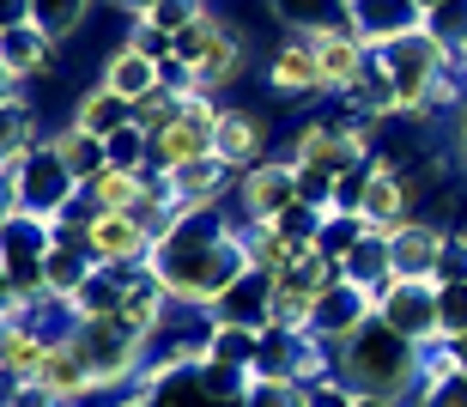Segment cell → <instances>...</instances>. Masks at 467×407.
<instances>
[{
  "label": "cell",
  "mask_w": 467,
  "mask_h": 407,
  "mask_svg": "<svg viewBox=\"0 0 467 407\" xmlns=\"http://www.w3.org/2000/svg\"><path fill=\"white\" fill-rule=\"evenodd\" d=\"M146 267H152L158 286L171 292V304H201V310H213L255 262H249L243 225H219L213 207H201V213H182V219L158 237Z\"/></svg>",
  "instance_id": "1"
},
{
  "label": "cell",
  "mask_w": 467,
  "mask_h": 407,
  "mask_svg": "<svg viewBox=\"0 0 467 407\" xmlns=\"http://www.w3.org/2000/svg\"><path fill=\"white\" fill-rule=\"evenodd\" d=\"M334 383H347L352 395H382V402H413L425 383V359L431 347H413L407 335H395L382 317H370L358 335H347L340 347H328Z\"/></svg>",
  "instance_id": "2"
},
{
  "label": "cell",
  "mask_w": 467,
  "mask_h": 407,
  "mask_svg": "<svg viewBox=\"0 0 467 407\" xmlns=\"http://www.w3.org/2000/svg\"><path fill=\"white\" fill-rule=\"evenodd\" d=\"M0 177H6V213H25V219L55 225L61 213L79 207V183H73V171L61 164L55 141L31 146V152H25V159H13Z\"/></svg>",
  "instance_id": "3"
},
{
  "label": "cell",
  "mask_w": 467,
  "mask_h": 407,
  "mask_svg": "<svg viewBox=\"0 0 467 407\" xmlns=\"http://www.w3.org/2000/svg\"><path fill=\"white\" fill-rule=\"evenodd\" d=\"M292 164H316L328 177H347V171L370 164V122H358V116H316V122L297 128Z\"/></svg>",
  "instance_id": "4"
},
{
  "label": "cell",
  "mask_w": 467,
  "mask_h": 407,
  "mask_svg": "<svg viewBox=\"0 0 467 407\" xmlns=\"http://www.w3.org/2000/svg\"><path fill=\"white\" fill-rule=\"evenodd\" d=\"M334 280H340V262H334L328 249H322V244L304 249L292 267H279V274H274V322H279V329H310L316 298H322Z\"/></svg>",
  "instance_id": "5"
},
{
  "label": "cell",
  "mask_w": 467,
  "mask_h": 407,
  "mask_svg": "<svg viewBox=\"0 0 467 407\" xmlns=\"http://www.w3.org/2000/svg\"><path fill=\"white\" fill-rule=\"evenodd\" d=\"M370 304H377V317L389 322L395 335H407L413 347H437V340H443L437 280H382L377 292H370Z\"/></svg>",
  "instance_id": "6"
},
{
  "label": "cell",
  "mask_w": 467,
  "mask_h": 407,
  "mask_svg": "<svg viewBox=\"0 0 467 407\" xmlns=\"http://www.w3.org/2000/svg\"><path fill=\"white\" fill-rule=\"evenodd\" d=\"M370 317H377L370 292H364V286H352V280H334L328 292L316 298V317H310V329H304V335H310L316 347H340V340L358 335Z\"/></svg>",
  "instance_id": "7"
},
{
  "label": "cell",
  "mask_w": 467,
  "mask_h": 407,
  "mask_svg": "<svg viewBox=\"0 0 467 407\" xmlns=\"http://www.w3.org/2000/svg\"><path fill=\"white\" fill-rule=\"evenodd\" d=\"M310 43H316V68H322V91L358 86V73L370 68V43L352 31V18H340L328 31H310Z\"/></svg>",
  "instance_id": "8"
},
{
  "label": "cell",
  "mask_w": 467,
  "mask_h": 407,
  "mask_svg": "<svg viewBox=\"0 0 467 407\" xmlns=\"http://www.w3.org/2000/svg\"><path fill=\"white\" fill-rule=\"evenodd\" d=\"M152 231L140 225L134 213H91V237L86 249L98 256L104 267H134V262H152Z\"/></svg>",
  "instance_id": "9"
},
{
  "label": "cell",
  "mask_w": 467,
  "mask_h": 407,
  "mask_svg": "<svg viewBox=\"0 0 467 407\" xmlns=\"http://www.w3.org/2000/svg\"><path fill=\"white\" fill-rule=\"evenodd\" d=\"M237 201L249 225H274L285 207H297V164H255L237 177Z\"/></svg>",
  "instance_id": "10"
},
{
  "label": "cell",
  "mask_w": 467,
  "mask_h": 407,
  "mask_svg": "<svg viewBox=\"0 0 467 407\" xmlns=\"http://www.w3.org/2000/svg\"><path fill=\"white\" fill-rule=\"evenodd\" d=\"M377 164V159H370ZM413 177H407V171H370V189H364V207H358V219L370 231H382V237H395L400 225H413Z\"/></svg>",
  "instance_id": "11"
},
{
  "label": "cell",
  "mask_w": 467,
  "mask_h": 407,
  "mask_svg": "<svg viewBox=\"0 0 467 407\" xmlns=\"http://www.w3.org/2000/svg\"><path fill=\"white\" fill-rule=\"evenodd\" d=\"M352 31H358L370 49H389L400 37L425 31V6H419V0H352Z\"/></svg>",
  "instance_id": "12"
},
{
  "label": "cell",
  "mask_w": 467,
  "mask_h": 407,
  "mask_svg": "<svg viewBox=\"0 0 467 407\" xmlns=\"http://www.w3.org/2000/svg\"><path fill=\"white\" fill-rule=\"evenodd\" d=\"M443 244L450 231L431 225V219H413L389 237V262H395V280H437V262H443Z\"/></svg>",
  "instance_id": "13"
},
{
  "label": "cell",
  "mask_w": 467,
  "mask_h": 407,
  "mask_svg": "<svg viewBox=\"0 0 467 407\" xmlns=\"http://www.w3.org/2000/svg\"><path fill=\"white\" fill-rule=\"evenodd\" d=\"M55 43L43 25H6V37H0V61H6V98H18V79L25 73H55Z\"/></svg>",
  "instance_id": "14"
},
{
  "label": "cell",
  "mask_w": 467,
  "mask_h": 407,
  "mask_svg": "<svg viewBox=\"0 0 467 407\" xmlns=\"http://www.w3.org/2000/svg\"><path fill=\"white\" fill-rule=\"evenodd\" d=\"M267 86L279 98H304V91H322V68H316V43L310 31H292L279 43V55L267 61Z\"/></svg>",
  "instance_id": "15"
},
{
  "label": "cell",
  "mask_w": 467,
  "mask_h": 407,
  "mask_svg": "<svg viewBox=\"0 0 467 407\" xmlns=\"http://www.w3.org/2000/svg\"><path fill=\"white\" fill-rule=\"evenodd\" d=\"M219 159H225L237 177L267 159V122H261L255 110H219Z\"/></svg>",
  "instance_id": "16"
},
{
  "label": "cell",
  "mask_w": 467,
  "mask_h": 407,
  "mask_svg": "<svg viewBox=\"0 0 467 407\" xmlns=\"http://www.w3.org/2000/svg\"><path fill=\"white\" fill-rule=\"evenodd\" d=\"M109 91H121L128 104H140V98H152V91H164V79H158V61H146L140 49H128V37H121V49L104 55V73H98Z\"/></svg>",
  "instance_id": "17"
},
{
  "label": "cell",
  "mask_w": 467,
  "mask_h": 407,
  "mask_svg": "<svg viewBox=\"0 0 467 407\" xmlns=\"http://www.w3.org/2000/svg\"><path fill=\"white\" fill-rule=\"evenodd\" d=\"M55 152H61V164L73 171V183H79V195H86L91 183L109 171V141H98V134H86V128L73 122L55 134Z\"/></svg>",
  "instance_id": "18"
},
{
  "label": "cell",
  "mask_w": 467,
  "mask_h": 407,
  "mask_svg": "<svg viewBox=\"0 0 467 407\" xmlns=\"http://www.w3.org/2000/svg\"><path fill=\"white\" fill-rule=\"evenodd\" d=\"M73 122L86 128V134H98V141H116L121 128L134 122V104H128L121 91H109L104 79H98V86H91L86 98H79V110H73Z\"/></svg>",
  "instance_id": "19"
},
{
  "label": "cell",
  "mask_w": 467,
  "mask_h": 407,
  "mask_svg": "<svg viewBox=\"0 0 467 407\" xmlns=\"http://www.w3.org/2000/svg\"><path fill=\"white\" fill-rule=\"evenodd\" d=\"M419 407H467V371L455 365V353L437 340L425 359V383H419Z\"/></svg>",
  "instance_id": "20"
},
{
  "label": "cell",
  "mask_w": 467,
  "mask_h": 407,
  "mask_svg": "<svg viewBox=\"0 0 467 407\" xmlns=\"http://www.w3.org/2000/svg\"><path fill=\"white\" fill-rule=\"evenodd\" d=\"M340 280L364 286V292H377L382 280H395V262H389V237H382V231H364L358 244L340 256Z\"/></svg>",
  "instance_id": "21"
},
{
  "label": "cell",
  "mask_w": 467,
  "mask_h": 407,
  "mask_svg": "<svg viewBox=\"0 0 467 407\" xmlns=\"http://www.w3.org/2000/svg\"><path fill=\"white\" fill-rule=\"evenodd\" d=\"M194 79H201V91H207V98L243 79V37L231 31V25H225L219 37H213V49L201 55V61H194Z\"/></svg>",
  "instance_id": "22"
},
{
  "label": "cell",
  "mask_w": 467,
  "mask_h": 407,
  "mask_svg": "<svg viewBox=\"0 0 467 407\" xmlns=\"http://www.w3.org/2000/svg\"><path fill=\"white\" fill-rule=\"evenodd\" d=\"M49 347H55V340L36 335L31 322H6V383H36Z\"/></svg>",
  "instance_id": "23"
},
{
  "label": "cell",
  "mask_w": 467,
  "mask_h": 407,
  "mask_svg": "<svg viewBox=\"0 0 467 407\" xmlns=\"http://www.w3.org/2000/svg\"><path fill=\"white\" fill-rule=\"evenodd\" d=\"M274 6L279 25H292V31H328L340 18H352V0H267Z\"/></svg>",
  "instance_id": "24"
},
{
  "label": "cell",
  "mask_w": 467,
  "mask_h": 407,
  "mask_svg": "<svg viewBox=\"0 0 467 407\" xmlns=\"http://www.w3.org/2000/svg\"><path fill=\"white\" fill-rule=\"evenodd\" d=\"M425 37H437L455 61H467V0H443L425 13Z\"/></svg>",
  "instance_id": "25"
},
{
  "label": "cell",
  "mask_w": 467,
  "mask_h": 407,
  "mask_svg": "<svg viewBox=\"0 0 467 407\" xmlns=\"http://www.w3.org/2000/svg\"><path fill=\"white\" fill-rule=\"evenodd\" d=\"M243 407H310V383H297V377H249Z\"/></svg>",
  "instance_id": "26"
},
{
  "label": "cell",
  "mask_w": 467,
  "mask_h": 407,
  "mask_svg": "<svg viewBox=\"0 0 467 407\" xmlns=\"http://www.w3.org/2000/svg\"><path fill=\"white\" fill-rule=\"evenodd\" d=\"M86 13H91V0H31V25H43L55 43H67L86 25Z\"/></svg>",
  "instance_id": "27"
},
{
  "label": "cell",
  "mask_w": 467,
  "mask_h": 407,
  "mask_svg": "<svg viewBox=\"0 0 467 407\" xmlns=\"http://www.w3.org/2000/svg\"><path fill=\"white\" fill-rule=\"evenodd\" d=\"M437 322H443V347L467 340V286H437Z\"/></svg>",
  "instance_id": "28"
},
{
  "label": "cell",
  "mask_w": 467,
  "mask_h": 407,
  "mask_svg": "<svg viewBox=\"0 0 467 407\" xmlns=\"http://www.w3.org/2000/svg\"><path fill=\"white\" fill-rule=\"evenodd\" d=\"M128 49H140L146 61H171V31H158L152 18H128Z\"/></svg>",
  "instance_id": "29"
},
{
  "label": "cell",
  "mask_w": 467,
  "mask_h": 407,
  "mask_svg": "<svg viewBox=\"0 0 467 407\" xmlns=\"http://www.w3.org/2000/svg\"><path fill=\"white\" fill-rule=\"evenodd\" d=\"M334 183H340V177L316 171V164H297V201H310V207L334 213Z\"/></svg>",
  "instance_id": "30"
},
{
  "label": "cell",
  "mask_w": 467,
  "mask_h": 407,
  "mask_svg": "<svg viewBox=\"0 0 467 407\" xmlns=\"http://www.w3.org/2000/svg\"><path fill=\"white\" fill-rule=\"evenodd\" d=\"M437 286H467V231H450L443 262H437Z\"/></svg>",
  "instance_id": "31"
},
{
  "label": "cell",
  "mask_w": 467,
  "mask_h": 407,
  "mask_svg": "<svg viewBox=\"0 0 467 407\" xmlns=\"http://www.w3.org/2000/svg\"><path fill=\"white\" fill-rule=\"evenodd\" d=\"M370 171H377V164H358V171H347V177L334 183V213H358V207H364V189H370Z\"/></svg>",
  "instance_id": "32"
},
{
  "label": "cell",
  "mask_w": 467,
  "mask_h": 407,
  "mask_svg": "<svg viewBox=\"0 0 467 407\" xmlns=\"http://www.w3.org/2000/svg\"><path fill=\"white\" fill-rule=\"evenodd\" d=\"M116 6H121V18H152L164 0H116Z\"/></svg>",
  "instance_id": "33"
},
{
  "label": "cell",
  "mask_w": 467,
  "mask_h": 407,
  "mask_svg": "<svg viewBox=\"0 0 467 407\" xmlns=\"http://www.w3.org/2000/svg\"><path fill=\"white\" fill-rule=\"evenodd\" d=\"M455 146H462V159H467V98H462V116H455Z\"/></svg>",
  "instance_id": "34"
},
{
  "label": "cell",
  "mask_w": 467,
  "mask_h": 407,
  "mask_svg": "<svg viewBox=\"0 0 467 407\" xmlns=\"http://www.w3.org/2000/svg\"><path fill=\"white\" fill-rule=\"evenodd\" d=\"M352 407H407V402H382V395H352Z\"/></svg>",
  "instance_id": "35"
},
{
  "label": "cell",
  "mask_w": 467,
  "mask_h": 407,
  "mask_svg": "<svg viewBox=\"0 0 467 407\" xmlns=\"http://www.w3.org/2000/svg\"><path fill=\"white\" fill-rule=\"evenodd\" d=\"M450 353H455V365H462V371H467V340H455Z\"/></svg>",
  "instance_id": "36"
},
{
  "label": "cell",
  "mask_w": 467,
  "mask_h": 407,
  "mask_svg": "<svg viewBox=\"0 0 467 407\" xmlns=\"http://www.w3.org/2000/svg\"><path fill=\"white\" fill-rule=\"evenodd\" d=\"M419 6H425V13H431V6H443V0H419Z\"/></svg>",
  "instance_id": "37"
}]
</instances>
